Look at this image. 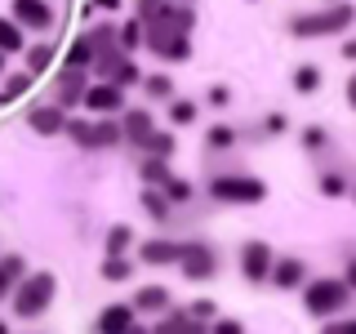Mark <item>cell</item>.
Returning <instances> with one entry per match:
<instances>
[{"mask_svg":"<svg viewBox=\"0 0 356 334\" xmlns=\"http://www.w3.org/2000/svg\"><path fill=\"white\" fill-rule=\"evenodd\" d=\"M98 272H103V281H129L134 267H129V259H120V254H107Z\"/></svg>","mask_w":356,"mask_h":334,"instance_id":"cell-24","label":"cell"},{"mask_svg":"<svg viewBox=\"0 0 356 334\" xmlns=\"http://www.w3.org/2000/svg\"><path fill=\"white\" fill-rule=\"evenodd\" d=\"M27 125L49 138V134H63L67 116H63V107H36V111H27Z\"/></svg>","mask_w":356,"mask_h":334,"instance_id":"cell-13","label":"cell"},{"mask_svg":"<svg viewBox=\"0 0 356 334\" xmlns=\"http://www.w3.org/2000/svg\"><path fill=\"white\" fill-rule=\"evenodd\" d=\"M138 81H143V72H138L134 63H120L116 76H111V85H120V89H125V85H138Z\"/></svg>","mask_w":356,"mask_h":334,"instance_id":"cell-37","label":"cell"},{"mask_svg":"<svg viewBox=\"0 0 356 334\" xmlns=\"http://www.w3.org/2000/svg\"><path fill=\"white\" fill-rule=\"evenodd\" d=\"M187 196H192V187H187L183 178H174V174L165 178V200H187Z\"/></svg>","mask_w":356,"mask_h":334,"instance_id":"cell-38","label":"cell"},{"mask_svg":"<svg viewBox=\"0 0 356 334\" xmlns=\"http://www.w3.org/2000/svg\"><path fill=\"white\" fill-rule=\"evenodd\" d=\"M0 76H5V54H0Z\"/></svg>","mask_w":356,"mask_h":334,"instance_id":"cell-45","label":"cell"},{"mask_svg":"<svg viewBox=\"0 0 356 334\" xmlns=\"http://www.w3.org/2000/svg\"><path fill=\"white\" fill-rule=\"evenodd\" d=\"M81 103H85L89 111H98V116H107V111H120V107H125V94H120V85L103 81V85H89Z\"/></svg>","mask_w":356,"mask_h":334,"instance_id":"cell-7","label":"cell"},{"mask_svg":"<svg viewBox=\"0 0 356 334\" xmlns=\"http://www.w3.org/2000/svg\"><path fill=\"white\" fill-rule=\"evenodd\" d=\"M120 134H125V138L129 143H138V148H143V138H147V134H152V116H147V111H125V125H120Z\"/></svg>","mask_w":356,"mask_h":334,"instance_id":"cell-19","label":"cell"},{"mask_svg":"<svg viewBox=\"0 0 356 334\" xmlns=\"http://www.w3.org/2000/svg\"><path fill=\"white\" fill-rule=\"evenodd\" d=\"M178 267H183L187 281H209V276L218 272V254L209 250L205 241H192V245H183V254H178Z\"/></svg>","mask_w":356,"mask_h":334,"instance_id":"cell-6","label":"cell"},{"mask_svg":"<svg viewBox=\"0 0 356 334\" xmlns=\"http://www.w3.org/2000/svg\"><path fill=\"white\" fill-rule=\"evenodd\" d=\"M170 120H174V125H192V120H196V103H192V98H174V103H170Z\"/></svg>","mask_w":356,"mask_h":334,"instance_id":"cell-29","label":"cell"},{"mask_svg":"<svg viewBox=\"0 0 356 334\" xmlns=\"http://www.w3.org/2000/svg\"><path fill=\"white\" fill-rule=\"evenodd\" d=\"M85 63H94V45H89V36L72 40V49H67V67H85Z\"/></svg>","mask_w":356,"mask_h":334,"instance_id":"cell-27","label":"cell"},{"mask_svg":"<svg viewBox=\"0 0 356 334\" xmlns=\"http://www.w3.org/2000/svg\"><path fill=\"white\" fill-rule=\"evenodd\" d=\"M18 49H27L22 45V27L14 18H0V54H18Z\"/></svg>","mask_w":356,"mask_h":334,"instance_id":"cell-21","label":"cell"},{"mask_svg":"<svg viewBox=\"0 0 356 334\" xmlns=\"http://www.w3.org/2000/svg\"><path fill=\"white\" fill-rule=\"evenodd\" d=\"M22 54H27V72H31V76H44V72H49V63H54V45H49V40L27 45Z\"/></svg>","mask_w":356,"mask_h":334,"instance_id":"cell-18","label":"cell"},{"mask_svg":"<svg viewBox=\"0 0 356 334\" xmlns=\"http://www.w3.org/2000/svg\"><path fill=\"white\" fill-rule=\"evenodd\" d=\"M209 196L227 200V205H254V200L267 196V187H263V178H254V174H218L214 183H209Z\"/></svg>","mask_w":356,"mask_h":334,"instance_id":"cell-4","label":"cell"},{"mask_svg":"<svg viewBox=\"0 0 356 334\" xmlns=\"http://www.w3.org/2000/svg\"><path fill=\"white\" fill-rule=\"evenodd\" d=\"M138 174H143V183H165V178H170V165H165V156H143Z\"/></svg>","mask_w":356,"mask_h":334,"instance_id":"cell-23","label":"cell"},{"mask_svg":"<svg viewBox=\"0 0 356 334\" xmlns=\"http://www.w3.org/2000/svg\"><path fill=\"white\" fill-rule=\"evenodd\" d=\"M22 272H27L22 254H5V259H0V299H5V294H14V285L22 281Z\"/></svg>","mask_w":356,"mask_h":334,"instance_id":"cell-16","label":"cell"},{"mask_svg":"<svg viewBox=\"0 0 356 334\" xmlns=\"http://www.w3.org/2000/svg\"><path fill=\"white\" fill-rule=\"evenodd\" d=\"M214 330H218V334H241V321H232V317H227V321H218Z\"/></svg>","mask_w":356,"mask_h":334,"instance_id":"cell-42","label":"cell"},{"mask_svg":"<svg viewBox=\"0 0 356 334\" xmlns=\"http://www.w3.org/2000/svg\"><path fill=\"white\" fill-rule=\"evenodd\" d=\"M27 85H31V76H14L9 85H0V103H14V98L27 94Z\"/></svg>","mask_w":356,"mask_h":334,"instance_id":"cell-34","label":"cell"},{"mask_svg":"<svg viewBox=\"0 0 356 334\" xmlns=\"http://www.w3.org/2000/svg\"><path fill=\"white\" fill-rule=\"evenodd\" d=\"M14 22L18 27L44 31V27H54V9L44 5V0H14Z\"/></svg>","mask_w":356,"mask_h":334,"instance_id":"cell-9","label":"cell"},{"mask_svg":"<svg viewBox=\"0 0 356 334\" xmlns=\"http://www.w3.org/2000/svg\"><path fill=\"white\" fill-rule=\"evenodd\" d=\"M116 40H120V49H125V54H134V49L143 45V22H138V18H134V22H125V27L116 31Z\"/></svg>","mask_w":356,"mask_h":334,"instance_id":"cell-26","label":"cell"},{"mask_svg":"<svg viewBox=\"0 0 356 334\" xmlns=\"http://www.w3.org/2000/svg\"><path fill=\"white\" fill-rule=\"evenodd\" d=\"M63 129L72 134V143H81V148L89 152V129H94V120H67Z\"/></svg>","mask_w":356,"mask_h":334,"instance_id":"cell-35","label":"cell"},{"mask_svg":"<svg viewBox=\"0 0 356 334\" xmlns=\"http://www.w3.org/2000/svg\"><path fill=\"white\" fill-rule=\"evenodd\" d=\"M143 263L152 267H165V263H178V254H183V245L178 241H143Z\"/></svg>","mask_w":356,"mask_h":334,"instance_id":"cell-14","label":"cell"},{"mask_svg":"<svg viewBox=\"0 0 356 334\" xmlns=\"http://www.w3.org/2000/svg\"><path fill=\"white\" fill-rule=\"evenodd\" d=\"M125 138V134H120V125L116 120H94V129H89V152H103V148H116V143Z\"/></svg>","mask_w":356,"mask_h":334,"instance_id":"cell-15","label":"cell"},{"mask_svg":"<svg viewBox=\"0 0 356 334\" xmlns=\"http://www.w3.org/2000/svg\"><path fill=\"white\" fill-rule=\"evenodd\" d=\"M183 5H192V0H183Z\"/></svg>","mask_w":356,"mask_h":334,"instance_id":"cell-46","label":"cell"},{"mask_svg":"<svg viewBox=\"0 0 356 334\" xmlns=\"http://www.w3.org/2000/svg\"><path fill=\"white\" fill-rule=\"evenodd\" d=\"M352 27V5H330V9H316V14H298L294 22H289V31L294 36H339V31Z\"/></svg>","mask_w":356,"mask_h":334,"instance_id":"cell-1","label":"cell"},{"mask_svg":"<svg viewBox=\"0 0 356 334\" xmlns=\"http://www.w3.org/2000/svg\"><path fill=\"white\" fill-rule=\"evenodd\" d=\"M205 143H209L214 152H227L232 143H236V129H227V125H214V129L205 134Z\"/></svg>","mask_w":356,"mask_h":334,"instance_id":"cell-31","label":"cell"},{"mask_svg":"<svg viewBox=\"0 0 356 334\" xmlns=\"http://www.w3.org/2000/svg\"><path fill=\"white\" fill-rule=\"evenodd\" d=\"M85 89H89V81H85V67H63V76H58V85H54V94H58V103L67 107V103H81L85 98Z\"/></svg>","mask_w":356,"mask_h":334,"instance_id":"cell-10","label":"cell"},{"mask_svg":"<svg viewBox=\"0 0 356 334\" xmlns=\"http://www.w3.org/2000/svg\"><path fill=\"white\" fill-rule=\"evenodd\" d=\"M267 276H272L281 289H294V285L307 276V267H303V259H276L272 267H267Z\"/></svg>","mask_w":356,"mask_h":334,"instance_id":"cell-12","label":"cell"},{"mask_svg":"<svg viewBox=\"0 0 356 334\" xmlns=\"http://www.w3.org/2000/svg\"><path fill=\"white\" fill-rule=\"evenodd\" d=\"M303 148H307V152H325V148H330V129H325V125H307V129H303Z\"/></svg>","mask_w":356,"mask_h":334,"instance_id":"cell-30","label":"cell"},{"mask_svg":"<svg viewBox=\"0 0 356 334\" xmlns=\"http://www.w3.org/2000/svg\"><path fill=\"white\" fill-rule=\"evenodd\" d=\"M143 148H147L152 156H165V161H170V156H174V134H147Z\"/></svg>","mask_w":356,"mask_h":334,"instance_id":"cell-28","label":"cell"},{"mask_svg":"<svg viewBox=\"0 0 356 334\" xmlns=\"http://www.w3.org/2000/svg\"><path fill=\"white\" fill-rule=\"evenodd\" d=\"M165 303H170L165 285H143L138 294H134V312H161Z\"/></svg>","mask_w":356,"mask_h":334,"instance_id":"cell-20","label":"cell"},{"mask_svg":"<svg viewBox=\"0 0 356 334\" xmlns=\"http://www.w3.org/2000/svg\"><path fill=\"white\" fill-rule=\"evenodd\" d=\"M352 330V321H330V326H325V334H348Z\"/></svg>","mask_w":356,"mask_h":334,"instance_id":"cell-43","label":"cell"},{"mask_svg":"<svg viewBox=\"0 0 356 334\" xmlns=\"http://www.w3.org/2000/svg\"><path fill=\"white\" fill-rule=\"evenodd\" d=\"M321 192L325 196H348V178L343 174H321Z\"/></svg>","mask_w":356,"mask_h":334,"instance_id":"cell-36","label":"cell"},{"mask_svg":"<svg viewBox=\"0 0 356 334\" xmlns=\"http://www.w3.org/2000/svg\"><path fill=\"white\" fill-rule=\"evenodd\" d=\"M143 89H147V98H170L174 94L170 76H143Z\"/></svg>","mask_w":356,"mask_h":334,"instance_id":"cell-32","label":"cell"},{"mask_svg":"<svg viewBox=\"0 0 356 334\" xmlns=\"http://www.w3.org/2000/svg\"><path fill=\"white\" fill-rule=\"evenodd\" d=\"M0 334H5V326H0Z\"/></svg>","mask_w":356,"mask_h":334,"instance_id":"cell-47","label":"cell"},{"mask_svg":"<svg viewBox=\"0 0 356 334\" xmlns=\"http://www.w3.org/2000/svg\"><path fill=\"white\" fill-rule=\"evenodd\" d=\"M54 272H36V276H27L22 272V285L14 289V312L22 321H36L44 308H49V299H54Z\"/></svg>","mask_w":356,"mask_h":334,"instance_id":"cell-2","label":"cell"},{"mask_svg":"<svg viewBox=\"0 0 356 334\" xmlns=\"http://www.w3.org/2000/svg\"><path fill=\"white\" fill-rule=\"evenodd\" d=\"M143 209H147V214H152L156 223H165V218H170V200H165L161 192H152V187L143 192Z\"/></svg>","mask_w":356,"mask_h":334,"instance_id":"cell-25","label":"cell"},{"mask_svg":"<svg viewBox=\"0 0 356 334\" xmlns=\"http://www.w3.org/2000/svg\"><path fill=\"white\" fill-rule=\"evenodd\" d=\"M321 81H325V76H321V67H316V63H303V67L294 72V89H298V94H316Z\"/></svg>","mask_w":356,"mask_h":334,"instance_id":"cell-22","label":"cell"},{"mask_svg":"<svg viewBox=\"0 0 356 334\" xmlns=\"http://www.w3.org/2000/svg\"><path fill=\"white\" fill-rule=\"evenodd\" d=\"M98 330L103 334H125L134 330V303H111L98 312Z\"/></svg>","mask_w":356,"mask_h":334,"instance_id":"cell-11","label":"cell"},{"mask_svg":"<svg viewBox=\"0 0 356 334\" xmlns=\"http://www.w3.org/2000/svg\"><path fill=\"white\" fill-rule=\"evenodd\" d=\"M267 267H272V245L267 241H250L241 250V272L250 281H267Z\"/></svg>","mask_w":356,"mask_h":334,"instance_id":"cell-8","label":"cell"},{"mask_svg":"<svg viewBox=\"0 0 356 334\" xmlns=\"http://www.w3.org/2000/svg\"><path fill=\"white\" fill-rule=\"evenodd\" d=\"M227 89H222V85H209V103H214V107H227Z\"/></svg>","mask_w":356,"mask_h":334,"instance_id":"cell-40","label":"cell"},{"mask_svg":"<svg viewBox=\"0 0 356 334\" xmlns=\"http://www.w3.org/2000/svg\"><path fill=\"white\" fill-rule=\"evenodd\" d=\"M156 330H161V334H196V330H205V326H200L192 312L178 308V312H165V321H161Z\"/></svg>","mask_w":356,"mask_h":334,"instance_id":"cell-17","label":"cell"},{"mask_svg":"<svg viewBox=\"0 0 356 334\" xmlns=\"http://www.w3.org/2000/svg\"><path fill=\"white\" fill-rule=\"evenodd\" d=\"M143 40H147V49L156 58H165V63H187L192 58V40H187V31H178V27H143Z\"/></svg>","mask_w":356,"mask_h":334,"instance_id":"cell-5","label":"cell"},{"mask_svg":"<svg viewBox=\"0 0 356 334\" xmlns=\"http://www.w3.org/2000/svg\"><path fill=\"white\" fill-rule=\"evenodd\" d=\"M192 317L196 321H209V317H214V303H209V299H196V303H192Z\"/></svg>","mask_w":356,"mask_h":334,"instance_id":"cell-39","label":"cell"},{"mask_svg":"<svg viewBox=\"0 0 356 334\" xmlns=\"http://www.w3.org/2000/svg\"><path fill=\"white\" fill-rule=\"evenodd\" d=\"M281 129H289V120L281 116V111H272V116H267V134H281Z\"/></svg>","mask_w":356,"mask_h":334,"instance_id":"cell-41","label":"cell"},{"mask_svg":"<svg viewBox=\"0 0 356 334\" xmlns=\"http://www.w3.org/2000/svg\"><path fill=\"white\" fill-rule=\"evenodd\" d=\"M352 299V285L348 281H334V276H325V281H312L307 294H303V308L312 312V317H334V312H343Z\"/></svg>","mask_w":356,"mask_h":334,"instance_id":"cell-3","label":"cell"},{"mask_svg":"<svg viewBox=\"0 0 356 334\" xmlns=\"http://www.w3.org/2000/svg\"><path fill=\"white\" fill-rule=\"evenodd\" d=\"M129 241H134V232L125 228V223H120V228H111V232H107V254H125Z\"/></svg>","mask_w":356,"mask_h":334,"instance_id":"cell-33","label":"cell"},{"mask_svg":"<svg viewBox=\"0 0 356 334\" xmlns=\"http://www.w3.org/2000/svg\"><path fill=\"white\" fill-rule=\"evenodd\" d=\"M120 5V0H94V5H89V9H103V14H111V9H116Z\"/></svg>","mask_w":356,"mask_h":334,"instance_id":"cell-44","label":"cell"}]
</instances>
